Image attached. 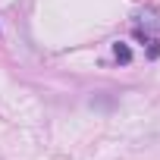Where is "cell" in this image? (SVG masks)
<instances>
[{
	"instance_id": "obj_1",
	"label": "cell",
	"mask_w": 160,
	"mask_h": 160,
	"mask_svg": "<svg viewBox=\"0 0 160 160\" xmlns=\"http://www.w3.org/2000/svg\"><path fill=\"white\" fill-rule=\"evenodd\" d=\"M113 53H116V60H119V63H129V60H132V50H129L122 41H116V44H113Z\"/></svg>"
}]
</instances>
